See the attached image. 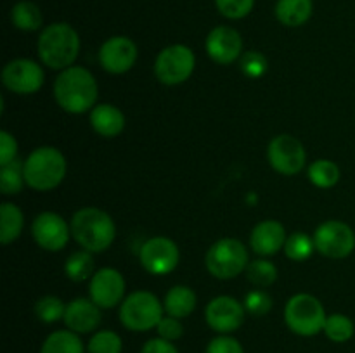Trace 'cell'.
Returning a JSON list of instances; mask_svg holds the SVG:
<instances>
[{
  "label": "cell",
  "instance_id": "obj_5",
  "mask_svg": "<svg viewBox=\"0 0 355 353\" xmlns=\"http://www.w3.org/2000/svg\"><path fill=\"white\" fill-rule=\"evenodd\" d=\"M324 307L315 296L307 293L295 294L284 307V322L298 336H315L324 331Z\"/></svg>",
  "mask_w": 355,
  "mask_h": 353
},
{
  "label": "cell",
  "instance_id": "obj_7",
  "mask_svg": "<svg viewBox=\"0 0 355 353\" xmlns=\"http://www.w3.org/2000/svg\"><path fill=\"white\" fill-rule=\"evenodd\" d=\"M163 310L165 307L156 294L149 291H135L128 294L121 303L120 322L128 331H151L153 327H158L159 320L163 318Z\"/></svg>",
  "mask_w": 355,
  "mask_h": 353
},
{
  "label": "cell",
  "instance_id": "obj_22",
  "mask_svg": "<svg viewBox=\"0 0 355 353\" xmlns=\"http://www.w3.org/2000/svg\"><path fill=\"white\" fill-rule=\"evenodd\" d=\"M166 314L177 318H186L196 308V293L187 286H173L163 300Z\"/></svg>",
  "mask_w": 355,
  "mask_h": 353
},
{
  "label": "cell",
  "instance_id": "obj_35",
  "mask_svg": "<svg viewBox=\"0 0 355 353\" xmlns=\"http://www.w3.org/2000/svg\"><path fill=\"white\" fill-rule=\"evenodd\" d=\"M239 66L248 78L257 80L266 75L269 62H267L266 55L260 54L259 51H248L239 57Z\"/></svg>",
  "mask_w": 355,
  "mask_h": 353
},
{
  "label": "cell",
  "instance_id": "obj_10",
  "mask_svg": "<svg viewBox=\"0 0 355 353\" xmlns=\"http://www.w3.org/2000/svg\"><path fill=\"white\" fill-rule=\"evenodd\" d=\"M270 166L281 175H297L305 168L307 152L304 144L290 134H281L270 141L267 149Z\"/></svg>",
  "mask_w": 355,
  "mask_h": 353
},
{
  "label": "cell",
  "instance_id": "obj_18",
  "mask_svg": "<svg viewBox=\"0 0 355 353\" xmlns=\"http://www.w3.org/2000/svg\"><path fill=\"white\" fill-rule=\"evenodd\" d=\"M62 320L69 331L76 332V334H87V332L97 329V325L103 320V315H101V308L92 300L76 298L66 305Z\"/></svg>",
  "mask_w": 355,
  "mask_h": 353
},
{
  "label": "cell",
  "instance_id": "obj_32",
  "mask_svg": "<svg viewBox=\"0 0 355 353\" xmlns=\"http://www.w3.org/2000/svg\"><path fill=\"white\" fill-rule=\"evenodd\" d=\"M66 305L58 296H44L35 303V315L38 320L45 322V324H52L61 318H64Z\"/></svg>",
  "mask_w": 355,
  "mask_h": 353
},
{
  "label": "cell",
  "instance_id": "obj_16",
  "mask_svg": "<svg viewBox=\"0 0 355 353\" xmlns=\"http://www.w3.org/2000/svg\"><path fill=\"white\" fill-rule=\"evenodd\" d=\"M245 305L232 296H217L205 308L207 324L220 334H229L239 329L245 322Z\"/></svg>",
  "mask_w": 355,
  "mask_h": 353
},
{
  "label": "cell",
  "instance_id": "obj_4",
  "mask_svg": "<svg viewBox=\"0 0 355 353\" xmlns=\"http://www.w3.org/2000/svg\"><path fill=\"white\" fill-rule=\"evenodd\" d=\"M23 163L24 180L28 187L38 192L55 189L64 180L66 170H68L64 154L52 145L33 149Z\"/></svg>",
  "mask_w": 355,
  "mask_h": 353
},
{
  "label": "cell",
  "instance_id": "obj_9",
  "mask_svg": "<svg viewBox=\"0 0 355 353\" xmlns=\"http://www.w3.org/2000/svg\"><path fill=\"white\" fill-rule=\"evenodd\" d=\"M314 244L315 249L326 258L342 260L355 249V234L345 221H322L314 232Z\"/></svg>",
  "mask_w": 355,
  "mask_h": 353
},
{
  "label": "cell",
  "instance_id": "obj_13",
  "mask_svg": "<svg viewBox=\"0 0 355 353\" xmlns=\"http://www.w3.org/2000/svg\"><path fill=\"white\" fill-rule=\"evenodd\" d=\"M71 234V225L54 211H44L37 215L31 224V235L42 249L61 251L66 248Z\"/></svg>",
  "mask_w": 355,
  "mask_h": 353
},
{
  "label": "cell",
  "instance_id": "obj_40",
  "mask_svg": "<svg viewBox=\"0 0 355 353\" xmlns=\"http://www.w3.org/2000/svg\"><path fill=\"white\" fill-rule=\"evenodd\" d=\"M141 353H179V350H177L175 345H173L172 341H168V339L155 338L146 341Z\"/></svg>",
  "mask_w": 355,
  "mask_h": 353
},
{
  "label": "cell",
  "instance_id": "obj_36",
  "mask_svg": "<svg viewBox=\"0 0 355 353\" xmlns=\"http://www.w3.org/2000/svg\"><path fill=\"white\" fill-rule=\"evenodd\" d=\"M245 310L248 311L250 315L253 317H263L270 311L272 308V298L262 289H255V291H250L245 298Z\"/></svg>",
  "mask_w": 355,
  "mask_h": 353
},
{
  "label": "cell",
  "instance_id": "obj_12",
  "mask_svg": "<svg viewBox=\"0 0 355 353\" xmlns=\"http://www.w3.org/2000/svg\"><path fill=\"white\" fill-rule=\"evenodd\" d=\"M139 260L142 266L153 275H166L179 265L180 251L175 242L168 237H151L141 246Z\"/></svg>",
  "mask_w": 355,
  "mask_h": 353
},
{
  "label": "cell",
  "instance_id": "obj_2",
  "mask_svg": "<svg viewBox=\"0 0 355 353\" xmlns=\"http://www.w3.org/2000/svg\"><path fill=\"white\" fill-rule=\"evenodd\" d=\"M37 52L40 61L51 69H66L73 66L80 52L78 31L69 23L47 24L38 35Z\"/></svg>",
  "mask_w": 355,
  "mask_h": 353
},
{
  "label": "cell",
  "instance_id": "obj_31",
  "mask_svg": "<svg viewBox=\"0 0 355 353\" xmlns=\"http://www.w3.org/2000/svg\"><path fill=\"white\" fill-rule=\"evenodd\" d=\"M354 322L343 314H333L326 318L324 332L331 341L345 343L354 336Z\"/></svg>",
  "mask_w": 355,
  "mask_h": 353
},
{
  "label": "cell",
  "instance_id": "obj_37",
  "mask_svg": "<svg viewBox=\"0 0 355 353\" xmlns=\"http://www.w3.org/2000/svg\"><path fill=\"white\" fill-rule=\"evenodd\" d=\"M207 353H245L241 343L231 336H218L207 346Z\"/></svg>",
  "mask_w": 355,
  "mask_h": 353
},
{
  "label": "cell",
  "instance_id": "obj_25",
  "mask_svg": "<svg viewBox=\"0 0 355 353\" xmlns=\"http://www.w3.org/2000/svg\"><path fill=\"white\" fill-rule=\"evenodd\" d=\"M40 353H83V343L73 331H55L47 336Z\"/></svg>",
  "mask_w": 355,
  "mask_h": 353
},
{
  "label": "cell",
  "instance_id": "obj_17",
  "mask_svg": "<svg viewBox=\"0 0 355 353\" xmlns=\"http://www.w3.org/2000/svg\"><path fill=\"white\" fill-rule=\"evenodd\" d=\"M205 51L210 55L211 61L224 66L232 64L236 59L241 57L243 38L236 28L222 24V26L214 28V30L207 35Z\"/></svg>",
  "mask_w": 355,
  "mask_h": 353
},
{
  "label": "cell",
  "instance_id": "obj_1",
  "mask_svg": "<svg viewBox=\"0 0 355 353\" xmlns=\"http://www.w3.org/2000/svg\"><path fill=\"white\" fill-rule=\"evenodd\" d=\"M99 87L92 73L83 66L62 69L54 82V99L62 111L83 114L96 107Z\"/></svg>",
  "mask_w": 355,
  "mask_h": 353
},
{
  "label": "cell",
  "instance_id": "obj_24",
  "mask_svg": "<svg viewBox=\"0 0 355 353\" xmlns=\"http://www.w3.org/2000/svg\"><path fill=\"white\" fill-rule=\"evenodd\" d=\"M23 211L9 201L0 204V241H2V244L7 246L16 241L23 232Z\"/></svg>",
  "mask_w": 355,
  "mask_h": 353
},
{
  "label": "cell",
  "instance_id": "obj_39",
  "mask_svg": "<svg viewBox=\"0 0 355 353\" xmlns=\"http://www.w3.org/2000/svg\"><path fill=\"white\" fill-rule=\"evenodd\" d=\"M17 154V142L7 130L0 132V166L14 161Z\"/></svg>",
  "mask_w": 355,
  "mask_h": 353
},
{
  "label": "cell",
  "instance_id": "obj_6",
  "mask_svg": "<svg viewBox=\"0 0 355 353\" xmlns=\"http://www.w3.org/2000/svg\"><path fill=\"white\" fill-rule=\"evenodd\" d=\"M248 249L241 241L232 237L218 239L205 256L208 272L220 280H229L245 272L248 266Z\"/></svg>",
  "mask_w": 355,
  "mask_h": 353
},
{
  "label": "cell",
  "instance_id": "obj_30",
  "mask_svg": "<svg viewBox=\"0 0 355 353\" xmlns=\"http://www.w3.org/2000/svg\"><path fill=\"white\" fill-rule=\"evenodd\" d=\"M314 249V237H309L304 232H295L284 242V253L293 262H305Z\"/></svg>",
  "mask_w": 355,
  "mask_h": 353
},
{
  "label": "cell",
  "instance_id": "obj_8",
  "mask_svg": "<svg viewBox=\"0 0 355 353\" xmlns=\"http://www.w3.org/2000/svg\"><path fill=\"white\" fill-rule=\"evenodd\" d=\"M196 66L193 48L184 44H173L162 48L155 62V75L163 85H180L191 78Z\"/></svg>",
  "mask_w": 355,
  "mask_h": 353
},
{
  "label": "cell",
  "instance_id": "obj_11",
  "mask_svg": "<svg viewBox=\"0 0 355 353\" xmlns=\"http://www.w3.org/2000/svg\"><path fill=\"white\" fill-rule=\"evenodd\" d=\"M45 73L38 62L31 59H14L2 69V83L7 90L19 96L38 92L44 85Z\"/></svg>",
  "mask_w": 355,
  "mask_h": 353
},
{
  "label": "cell",
  "instance_id": "obj_28",
  "mask_svg": "<svg viewBox=\"0 0 355 353\" xmlns=\"http://www.w3.org/2000/svg\"><path fill=\"white\" fill-rule=\"evenodd\" d=\"M24 183H26V180H24V163L14 159L7 165L0 166V190H2V194L12 196V194L21 192Z\"/></svg>",
  "mask_w": 355,
  "mask_h": 353
},
{
  "label": "cell",
  "instance_id": "obj_3",
  "mask_svg": "<svg viewBox=\"0 0 355 353\" xmlns=\"http://www.w3.org/2000/svg\"><path fill=\"white\" fill-rule=\"evenodd\" d=\"M71 235L85 251L103 253L113 244L116 227L104 210L99 208H82L71 218Z\"/></svg>",
  "mask_w": 355,
  "mask_h": 353
},
{
  "label": "cell",
  "instance_id": "obj_38",
  "mask_svg": "<svg viewBox=\"0 0 355 353\" xmlns=\"http://www.w3.org/2000/svg\"><path fill=\"white\" fill-rule=\"evenodd\" d=\"M156 331H158L159 338L168 339V341H175V339H179L180 336L184 334V327L182 324H180V318L172 317V315L163 317L162 320H159Z\"/></svg>",
  "mask_w": 355,
  "mask_h": 353
},
{
  "label": "cell",
  "instance_id": "obj_23",
  "mask_svg": "<svg viewBox=\"0 0 355 353\" xmlns=\"http://www.w3.org/2000/svg\"><path fill=\"white\" fill-rule=\"evenodd\" d=\"M10 23L21 31H37L44 24L42 9L31 0H19L10 9Z\"/></svg>",
  "mask_w": 355,
  "mask_h": 353
},
{
  "label": "cell",
  "instance_id": "obj_33",
  "mask_svg": "<svg viewBox=\"0 0 355 353\" xmlns=\"http://www.w3.org/2000/svg\"><path fill=\"white\" fill-rule=\"evenodd\" d=\"M89 353H121L123 343L114 331H99L90 338Z\"/></svg>",
  "mask_w": 355,
  "mask_h": 353
},
{
  "label": "cell",
  "instance_id": "obj_34",
  "mask_svg": "<svg viewBox=\"0 0 355 353\" xmlns=\"http://www.w3.org/2000/svg\"><path fill=\"white\" fill-rule=\"evenodd\" d=\"M214 2L218 14L231 21L243 19L255 7V0H214Z\"/></svg>",
  "mask_w": 355,
  "mask_h": 353
},
{
  "label": "cell",
  "instance_id": "obj_14",
  "mask_svg": "<svg viewBox=\"0 0 355 353\" xmlns=\"http://www.w3.org/2000/svg\"><path fill=\"white\" fill-rule=\"evenodd\" d=\"M139 48L132 38L116 35L111 37L101 45L99 48V62L104 71L111 75H123L134 68L137 61Z\"/></svg>",
  "mask_w": 355,
  "mask_h": 353
},
{
  "label": "cell",
  "instance_id": "obj_21",
  "mask_svg": "<svg viewBox=\"0 0 355 353\" xmlns=\"http://www.w3.org/2000/svg\"><path fill=\"white\" fill-rule=\"evenodd\" d=\"M314 12L312 0H277L274 6V14L277 21L288 28L304 26Z\"/></svg>",
  "mask_w": 355,
  "mask_h": 353
},
{
  "label": "cell",
  "instance_id": "obj_19",
  "mask_svg": "<svg viewBox=\"0 0 355 353\" xmlns=\"http://www.w3.org/2000/svg\"><path fill=\"white\" fill-rule=\"evenodd\" d=\"M286 230L283 224L276 220H263L250 234V246L260 256H272L284 248Z\"/></svg>",
  "mask_w": 355,
  "mask_h": 353
},
{
  "label": "cell",
  "instance_id": "obj_27",
  "mask_svg": "<svg viewBox=\"0 0 355 353\" xmlns=\"http://www.w3.org/2000/svg\"><path fill=\"white\" fill-rule=\"evenodd\" d=\"M309 180L319 189L335 187L340 180V168L331 159H318L307 170Z\"/></svg>",
  "mask_w": 355,
  "mask_h": 353
},
{
  "label": "cell",
  "instance_id": "obj_15",
  "mask_svg": "<svg viewBox=\"0 0 355 353\" xmlns=\"http://www.w3.org/2000/svg\"><path fill=\"white\" fill-rule=\"evenodd\" d=\"M125 287L127 284L123 275L116 269L104 266L90 277V300L99 308H114L116 305L123 303Z\"/></svg>",
  "mask_w": 355,
  "mask_h": 353
},
{
  "label": "cell",
  "instance_id": "obj_29",
  "mask_svg": "<svg viewBox=\"0 0 355 353\" xmlns=\"http://www.w3.org/2000/svg\"><path fill=\"white\" fill-rule=\"evenodd\" d=\"M246 277L257 287L272 286L277 280V269L269 260H253L246 266Z\"/></svg>",
  "mask_w": 355,
  "mask_h": 353
},
{
  "label": "cell",
  "instance_id": "obj_20",
  "mask_svg": "<svg viewBox=\"0 0 355 353\" xmlns=\"http://www.w3.org/2000/svg\"><path fill=\"white\" fill-rule=\"evenodd\" d=\"M90 125L101 137H118L125 130V114L113 104H97L90 111Z\"/></svg>",
  "mask_w": 355,
  "mask_h": 353
},
{
  "label": "cell",
  "instance_id": "obj_26",
  "mask_svg": "<svg viewBox=\"0 0 355 353\" xmlns=\"http://www.w3.org/2000/svg\"><path fill=\"white\" fill-rule=\"evenodd\" d=\"M94 269H96V263H94L92 253L85 251H75L66 258L64 263V273L68 279H71L73 282H83L89 277H92Z\"/></svg>",
  "mask_w": 355,
  "mask_h": 353
}]
</instances>
